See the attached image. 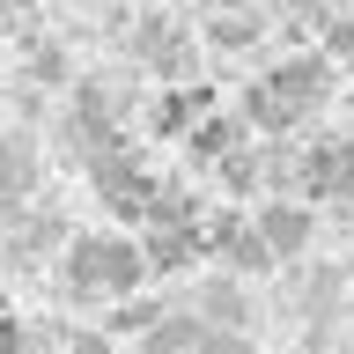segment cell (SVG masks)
<instances>
[{
    "instance_id": "cell-12",
    "label": "cell",
    "mask_w": 354,
    "mask_h": 354,
    "mask_svg": "<svg viewBox=\"0 0 354 354\" xmlns=\"http://www.w3.org/2000/svg\"><path fill=\"white\" fill-rule=\"evenodd\" d=\"M243 118H251L259 133H295V111H288L266 82H251V88H243Z\"/></svg>"
},
{
    "instance_id": "cell-9",
    "label": "cell",
    "mask_w": 354,
    "mask_h": 354,
    "mask_svg": "<svg viewBox=\"0 0 354 354\" xmlns=\"http://www.w3.org/2000/svg\"><path fill=\"white\" fill-rule=\"evenodd\" d=\"M185 140H192V155H199V162H221V155H236V148H243V118L214 111V118H199Z\"/></svg>"
},
{
    "instance_id": "cell-7",
    "label": "cell",
    "mask_w": 354,
    "mask_h": 354,
    "mask_svg": "<svg viewBox=\"0 0 354 354\" xmlns=\"http://www.w3.org/2000/svg\"><path fill=\"white\" fill-rule=\"evenodd\" d=\"M37 177H44V162H37V140H30L22 126H8V133H0V207L15 214L22 199L37 192Z\"/></svg>"
},
{
    "instance_id": "cell-10",
    "label": "cell",
    "mask_w": 354,
    "mask_h": 354,
    "mask_svg": "<svg viewBox=\"0 0 354 354\" xmlns=\"http://www.w3.org/2000/svg\"><path fill=\"white\" fill-rule=\"evenodd\" d=\"M162 317H170V303H162V295H118L104 332H111V339H126V332H155Z\"/></svg>"
},
{
    "instance_id": "cell-13",
    "label": "cell",
    "mask_w": 354,
    "mask_h": 354,
    "mask_svg": "<svg viewBox=\"0 0 354 354\" xmlns=\"http://www.w3.org/2000/svg\"><path fill=\"white\" fill-rule=\"evenodd\" d=\"M66 74H74V66H66V52L52 37H30V82H44V88H59Z\"/></svg>"
},
{
    "instance_id": "cell-20",
    "label": "cell",
    "mask_w": 354,
    "mask_h": 354,
    "mask_svg": "<svg viewBox=\"0 0 354 354\" xmlns=\"http://www.w3.org/2000/svg\"><path fill=\"white\" fill-rule=\"evenodd\" d=\"M347 281H354V273H347Z\"/></svg>"
},
{
    "instance_id": "cell-15",
    "label": "cell",
    "mask_w": 354,
    "mask_h": 354,
    "mask_svg": "<svg viewBox=\"0 0 354 354\" xmlns=\"http://www.w3.org/2000/svg\"><path fill=\"white\" fill-rule=\"evenodd\" d=\"M214 170H221V185H229V192H251V177H259V155L236 148V155H221Z\"/></svg>"
},
{
    "instance_id": "cell-19",
    "label": "cell",
    "mask_w": 354,
    "mask_h": 354,
    "mask_svg": "<svg viewBox=\"0 0 354 354\" xmlns=\"http://www.w3.org/2000/svg\"><path fill=\"white\" fill-rule=\"evenodd\" d=\"M339 15H354V0H347V8H339Z\"/></svg>"
},
{
    "instance_id": "cell-11",
    "label": "cell",
    "mask_w": 354,
    "mask_h": 354,
    "mask_svg": "<svg viewBox=\"0 0 354 354\" xmlns=\"http://www.w3.org/2000/svg\"><path fill=\"white\" fill-rule=\"evenodd\" d=\"M140 339H148V354H192L199 339H207V325H199L192 310H177V303H170V317H162L155 332H140Z\"/></svg>"
},
{
    "instance_id": "cell-14",
    "label": "cell",
    "mask_w": 354,
    "mask_h": 354,
    "mask_svg": "<svg viewBox=\"0 0 354 354\" xmlns=\"http://www.w3.org/2000/svg\"><path fill=\"white\" fill-rule=\"evenodd\" d=\"M354 59V15H325V66Z\"/></svg>"
},
{
    "instance_id": "cell-3",
    "label": "cell",
    "mask_w": 354,
    "mask_h": 354,
    "mask_svg": "<svg viewBox=\"0 0 354 354\" xmlns=\"http://www.w3.org/2000/svg\"><path fill=\"white\" fill-rule=\"evenodd\" d=\"M288 177H295L303 199H354V133L310 140V148L288 162Z\"/></svg>"
},
{
    "instance_id": "cell-8",
    "label": "cell",
    "mask_w": 354,
    "mask_h": 354,
    "mask_svg": "<svg viewBox=\"0 0 354 354\" xmlns=\"http://www.w3.org/2000/svg\"><path fill=\"white\" fill-rule=\"evenodd\" d=\"M199 251H207V243H199V221H155L148 236H140V259H148V273H185Z\"/></svg>"
},
{
    "instance_id": "cell-4",
    "label": "cell",
    "mask_w": 354,
    "mask_h": 354,
    "mask_svg": "<svg viewBox=\"0 0 354 354\" xmlns=\"http://www.w3.org/2000/svg\"><path fill=\"white\" fill-rule=\"evenodd\" d=\"M251 236L266 243V251H273V266L281 259H303L310 243H317V214H310V199H266L259 214H251Z\"/></svg>"
},
{
    "instance_id": "cell-21",
    "label": "cell",
    "mask_w": 354,
    "mask_h": 354,
    "mask_svg": "<svg viewBox=\"0 0 354 354\" xmlns=\"http://www.w3.org/2000/svg\"><path fill=\"white\" fill-rule=\"evenodd\" d=\"M347 111H354V104H347Z\"/></svg>"
},
{
    "instance_id": "cell-1",
    "label": "cell",
    "mask_w": 354,
    "mask_h": 354,
    "mask_svg": "<svg viewBox=\"0 0 354 354\" xmlns=\"http://www.w3.org/2000/svg\"><path fill=\"white\" fill-rule=\"evenodd\" d=\"M59 281H66V295H104V303L133 295V288L148 281L140 236H74L66 259H59Z\"/></svg>"
},
{
    "instance_id": "cell-17",
    "label": "cell",
    "mask_w": 354,
    "mask_h": 354,
    "mask_svg": "<svg viewBox=\"0 0 354 354\" xmlns=\"http://www.w3.org/2000/svg\"><path fill=\"white\" fill-rule=\"evenodd\" d=\"M0 354H30V325L8 317V310H0Z\"/></svg>"
},
{
    "instance_id": "cell-6",
    "label": "cell",
    "mask_w": 354,
    "mask_h": 354,
    "mask_svg": "<svg viewBox=\"0 0 354 354\" xmlns=\"http://www.w3.org/2000/svg\"><path fill=\"white\" fill-rule=\"evenodd\" d=\"M266 88L281 96L295 118H303L310 104H325V88H332V66H325V52H303V59H281L273 74H266Z\"/></svg>"
},
{
    "instance_id": "cell-16",
    "label": "cell",
    "mask_w": 354,
    "mask_h": 354,
    "mask_svg": "<svg viewBox=\"0 0 354 354\" xmlns=\"http://www.w3.org/2000/svg\"><path fill=\"white\" fill-rule=\"evenodd\" d=\"M59 347H66V354H118V339H111L104 325H88V332H66Z\"/></svg>"
},
{
    "instance_id": "cell-2",
    "label": "cell",
    "mask_w": 354,
    "mask_h": 354,
    "mask_svg": "<svg viewBox=\"0 0 354 354\" xmlns=\"http://www.w3.org/2000/svg\"><path fill=\"white\" fill-rule=\"evenodd\" d=\"M96 170V199H104L118 221H155V192H162V177H148L140 162H133L126 148H111V155H96L88 162Z\"/></svg>"
},
{
    "instance_id": "cell-18",
    "label": "cell",
    "mask_w": 354,
    "mask_h": 354,
    "mask_svg": "<svg viewBox=\"0 0 354 354\" xmlns=\"http://www.w3.org/2000/svg\"><path fill=\"white\" fill-rule=\"evenodd\" d=\"M96 8H133V0H96Z\"/></svg>"
},
{
    "instance_id": "cell-5",
    "label": "cell",
    "mask_w": 354,
    "mask_h": 354,
    "mask_svg": "<svg viewBox=\"0 0 354 354\" xmlns=\"http://www.w3.org/2000/svg\"><path fill=\"white\" fill-rule=\"evenodd\" d=\"M192 317L207 332H251V317H259V303H251V281H229V273H214V281L192 295Z\"/></svg>"
}]
</instances>
